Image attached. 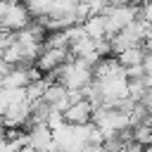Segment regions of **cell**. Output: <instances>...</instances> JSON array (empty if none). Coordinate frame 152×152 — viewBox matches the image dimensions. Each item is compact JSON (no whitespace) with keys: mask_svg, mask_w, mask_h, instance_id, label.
Here are the masks:
<instances>
[{"mask_svg":"<svg viewBox=\"0 0 152 152\" xmlns=\"http://www.w3.org/2000/svg\"><path fill=\"white\" fill-rule=\"evenodd\" d=\"M145 57H147V52L142 50V45H135V48H128V50L114 55V59L119 62V66H121L124 71H126V69H133V66H140V64L145 62Z\"/></svg>","mask_w":152,"mask_h":152,"instance_id":"8992f818","label":"cell"},{"mask_svg":"<svg viewBox=\"0 0 152 152\" xmlns=\"http://www.w3.org/2000/svg\"><path fill=\"white\" fill-rule=\"evenodd\" d=\"M24 7L28 10V14H31V17L40 19V17H48V14L52 12L55 0H26V2H24Z\"/></svg>","mask_w":152,"mask_h":152,"instance_id":"ba28073f","label":"cell"},{"mask_svg":"<svg viewBox=\"0 0 152 152\" xmlns=\"http://www.w3.org/2000/svg\"><path fill=\"white\" fill-rule=\"evenodd\" d=\"M142 66H145V74H147V76L152 78V52H150V55L145 57V62H142Z\"/></svg>","mask_w":152,"mask_h":152,"instance_id":"8fae6325","label":"cell"},{"mask_svg":"<svg viewBox=\"0 0 152 152\" xmlns=\"http://www.w3.org/2000/svg\"><path fill=\"white\" fill-rule=\"evenodd\" d=\"M104 7H116V5H131V0H102Z\"/></svg>","mask_w":152,"mask_h":152,"instance_id":"7c38bea8","label":"cell"},{"mask_svg":"<svg viewBox=\"0 0 152 152\" xmlns=\"http://www.w3.org/2000/svg\"><path fill=\"white\" fill-rule=\"evenodd\" d=\"M81 26H83L86 36L93 38V40H102V38H107V28H104V19H102V14H90V17H86V21H83Z\"/></svg>","mask_w":152,"mask_h":152,"instance_id":"52a82bcc","label":"cell"},{"mask_svg":"<svg viewBox=\"0 0 152 152\" xmlns=\"http://www.w3.org/2000/svg\"><path fill=\"white\" fill-rule=\"evenodd\" d=\"M104 19V28H107V38L119 33L124 26H128L133 19H138V7L135 5H116V7H104L102 12Z\"/></svg>","mask_w":152,"mask_h":152,"instance_id":"6da1fadb","label":"cell"},{"mask_svg":"<svg viewBox=\"0 0 152 152\" xmlns=\"http://www.w3.org/2000/svg\"><path fill=\"white\" fill-rule=\"evenodd\" d=\"M71 57H69V50L66 48H45L43 45V50H40V55L36 57V62H33V69L38 71V74H45V76H50V74H55L64 62H69Z\"/></svg>","mask_w":152,"mask_h":152,"instance_id":"7a4b0ae2","label":"cell"},{"mask_svg":"<svg viewBox=\"0 0 152 152\" xmlns=\"http://www.w3.org/2000/svg\"><path fill=\"white\" fill-rule=\"evenodd\" d=\"M12 40H14V33H10V31H2V28H0V52H2Z\"/></svg>","mask_w":152,"mask_h":152,"instance_id":"30bf717a","label":"cell"},{"mask_svg":"<svg viewBox=\"0 0 152 152\" xmlns=\"http://www.w3.org/2000/svg\"><path fill=\"white\" fill-rule=\"evenodd\" d=\"M10 69H12V66H7V62L2 59V52H0V78H2V76H5Z\"/></svg>","mask_w":152,"mask_h":152,"instance_id":"4fadbf2b","label":"cell"},{"mask_svg":"<svg viewBox=\"0 0 152 152\" xmlns=\"http://www.w3.org/2000/svg\"><path fill=\"white\" fill-rule=\"evenodd\" d=\"M90 116H93V107L88 104V100H78L62 112V119L69 126H86L90 124Z\"/></svg>","mask_w":152,"mask_h":152,"instance_id":"277c9868","label":"cell"},{"mask_svg":"<svg viewBox=\"0 0 152 152\" xmlns=\"http://www.w3.org/2000/svg\"><path fill=\"white\" fill-rule=\"evenodd\" d=\"M140 104H142V107H145V112L152 116V86H147V90H145V95H142Z\"/></svg>","mask_w":152,"mask_h":152,"instance_id":"9c48e42d","label":"cell"},{"mask_svg":"<svg viewBox=\"0 0 152 152\" xmlns=\"http://www.w3.org/2000/svg\"><path fill=\"white\" fill-rule=\"evenodd\" d=\"M31 24V14L28 10L24 7V2H17V0H10L7 2V10H5V17L0 21V28L2 31H10V33H17L21 28H26Z\"/></svg>","mask_w":152,"mask_h":152,"instance_id":"3957f363","label":"cell"},{"mask_svg":"<svg viewBox=\"0 0 152 152\" xmlns=\"http://www.w3.org/2000/svg\"><path fill=\"white\" fill-rule=\"evenodd\" d=\"M43 102L52 109V112H64L66 107H69V100H66V88L64 86H59V83H48V88H45V93H43Z\"/></svg>","mask_w":152,"mask_h":152,"instance_id":"5b68a950","label":"cell"}]
</instances>
